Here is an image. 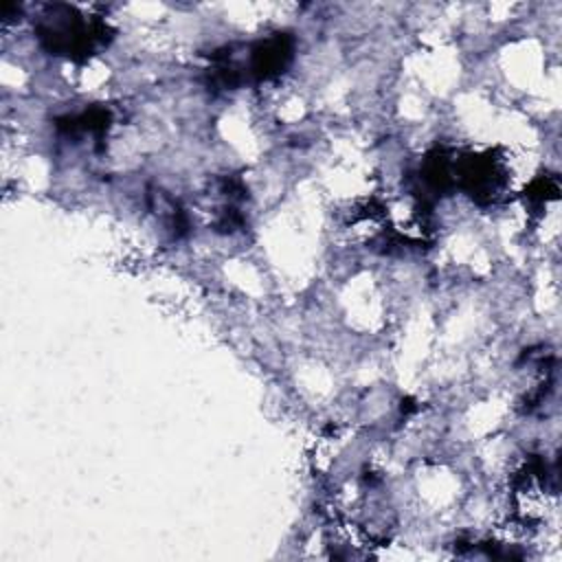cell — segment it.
<instances>
[{
	"label": "cell",
	"mask_w": 562,
	"mask_h": 562,
	"mask_svg": "<svg viewBox=\"0 0 562 562\" xmlns=\"http://www.w3.org/2000/svg\"><path fill=\"white\" fill-rule=\"evenodd\" d=\"M108 24L101 20H86L72 7L50 4L37 22L40 42L55 55L86 57L97 44L108 42Z\"/></svg>",
	"instance_id": "obj_1"
},
{
	"label": "cell",
	"mask_w": 562,
	"mask_h": 562,
	"mask_svg": "<svg viewBox=\"0 0 562 562\" xmlns=\"http://www.w3.org/2000/svg\"><path fill=\"white\" fill-rule=\"evenodd\" d=\"M292 57V40L288 35H274L252 46L248 70L257 79H270L288 66Z\"/></svg>",
	"instance_id": "obj_2"
}]
</instances>
